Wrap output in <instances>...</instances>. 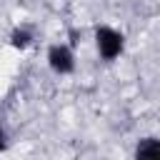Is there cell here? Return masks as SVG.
Here are the masks:
<instances>
[{
    "instance_id": "cell-1",
    "label": "cell",
    "mask_w": 160,
    "mask_h": 160,
    "mask_svg": "<svg viewBox=\"0 0 160 160\" xmlns=\"http://www.w3.org/2000/svg\"><path fill=\"white\" fill-rule=\"evenodd\" d=\"M95 50L105 62H112L125 50V35L115 30L112 25H98L95 28Z\"/></svg>"
},
{
    "instance_id": "cell-2",
    "label": "cell",
    "mask_w": 160,
    "mask_h": 160,
    "mask_svg": "<svg viewBox=\"0 0 160 160\" xmlns=\"http://www.w3.org/2000/svg\"><path fill=\"white\" fill-rule=\"evenodd\" d=\"M48 65L58 75H70L75 70V50L68 42H52L48 48Z\"/></svg>"
},
{
    "instance_id": "cell-3",
    "label": "cell",
    "mask_w": 160,
    "mask_h": 160,
    "mask_svg": "<svg viewBox=\"0 0 160 160\" xmlns=\"http://www.w3.org/2000/svg\"><path fill=\"white\" fill-rule=\"evenodd\" d=\"M32 42H35V30H32V28L20 25V28H15V30L10 32V45H12L15 50H28Z\"/></svg>"
},
{
    "instance_id": "cell-4",
    "label": "cell",
    "mask_w": 160,
    "mask_h": 160,
    "mask_svg": "<svg viewBox=\"0 0 160 160\" xmlns=\"http://www.w3.org/2000/svg\"><path fill=\"white\" fill-rule=\"evenodd\" d=\"M160 155V140L155 135L140 138L135 145V158H158Z\"/></svg>"
},
{
    "instance_id": "cell-5",
    "label": "cell",
    "mask_w": 160,
    "mask_h": 160,
    "mask_svg": "<svg viewBox=\"0 0 160 160\" xmlns=\"http://www.w3.org/2000/svg\"><path fill=\"white\" fill-rule=\"evenodd\" d=\"M8 148V132H5V128L0 125V152Z\"/></svg>"
}]
</instances>
